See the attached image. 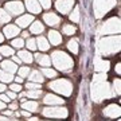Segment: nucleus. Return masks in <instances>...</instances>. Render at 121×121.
I'll return each instance as SVG.
<instances>
[{
  "instance_id": "1",
  "label": "nucleus",
  "mask_w": 121,
  "mask_h": 121,
  "mask_svg": "<svg viewBox=\"0 0 121 121\" xmlns=\"http://www.w3.org/2000/svg\"><path fill=\"white\" fill-rule=\"evenodd\" d=\"M99 54L102 55H112L120 51V36L113 35V36H105L99 40L98 43Z\"/></svg>"
},
{
  "instance_id": "2",
  "label": "nucleus",
  "mask_w": 121,
  "mask_h": 121,
  "mask_svg": "<svg viewBox=\"0 0 121 121\" xmlns=\"http://www.w3.org/2000/svg\"><path fill=\"white\" fill-rule=\"evenodd\" d=\"M50 59H51L52 65L55 66L58 70H60V71H70V70L73 69V66H74L73 58L69 56L66 52L59 51V50L52 52Z\"/></svg>"
},
{
  "instance_id": "3",
  "label": "nucleus",
  "mask_w": 121,
  "mask_h": 121,
  "mask_svg": "<svg viewBox=\"0 0 121 121\" xmlns=\"http://www.w3.org/2000/svg\"><path fill=\"white\" fill-rule=\"evenodd\" d=\"M113 93L110 90V87L106 82H98L95 86H93V90H91V97L95 102H99L105 98H109L112 97Z\"/></svg>"
},
{
  "instance_id": "4",
  "label": "nucleus",
  "mask_w": 121,
  "mask_h": 121,
  "mask_svg": "<svg viewBox=\"0 0 121 121\" xmlns=\"http://www.w3.org/2000/svg\"><path fill=\"white\" fill-rule=\"evenodd\" d=\"M48 87L51 90L56 91L62 95H70L73 93V83L67 79H55L48 83Z\"/></svg>"
},
{
  "instance_id": "5",
  "label": "nucleus",
  "mask_w": 121,
  "mask_h": 121,
  "mask_svg": "<svg viewBox=\"0 0 121 121\" xmlns=\"http://www.w3.org/2000/svg\"><path fill=\"white\" fill-rule=\"evenodd\" d=\"M116 5V0H94L93 8H94V15L97 19L102 17L106 12Z\"/></svg>"
},
{
  "instance_id": "6",
  "label": "nucleus",
  "mask_w": 121,
  "mask_h": 121,
  "mask_svg": "<svg viewBox=\"0 0 121 121\" xmlns=\"http://www.w3.org/2000/svg\"><path fill=\"white\" fill-rule=\"evenodd\" d=\"M120 32V19L118 17H110L105 23L101 24L99 34L109 35V34H118Z\"/></svg>"
},
{
  "instance_id": "7",
  "label": "nucleus",
  "mask_w": 121,
  "mask_h": 121,
  "mask_svg": "<svg viewBox=\"0 0 121 121\" xmlns=\"http://www.w3.org/2000/svg\"><path fill=\"white\" fill-rule=\"evenodd\" d=\"M42 114L44 117H51V118H66L69 116V112H67L66 108L51 106V108H44L42 110Z\"/></svg>"
},
{
  "instance_id": "8",
  "label": "nucleus",
  "mask_w": 121,
  "mask_h": 121,
  "mask_svg": "<svg viewBox=\"0 0 121 121\" xmlns=\"http://www.w3.org/2000/svg\"><path fill=\"white\" fill-rule=\"evenodd\" d=\"M5 9H7L8 13H11V15H19V13H23L24 5H23L20 1H9V3L5 4Z\"/></svg>"
},
{
  "instance_id": "9",
  "label": "nucleus",
  "mask_w": 121,
  "mask_h": 121,
  "mask_svg": "<svg viewBox=\"0 0 121 121\" xmlns=\"http://www.w3.org/2000/svg\"><path fill=\"white\" fill-rule=\"evenodd\" d=\"M74 0H56L55 7L60 13H69L70 9L73 8Z\"/></svg>"
},
{
  "instance_id": "10",
  "label": "nucleus",
  "mask_w": 121,
  "mask_h": 121,
  "mask_svg": "<svg viewBox=\"0 0 121 121\" xmlns=\"http://www.w3.org/2000/svg\"><path fill=\"white\" fill-rule=\"evenodd\" d=\"M43 20L46 24H48L50 27H56L60 23V17L54 12H47L43 15Z\"/></svg>"
},
{
  "instance_id": "11",
  "label": "nucleus",
  "mask_w": 121,
  "mask_h": 121,
  "mask_svg": "<svg viewBox=\"0 0 121 121\" xmlns=\"http://www.w3.org/2000/svg\"><path fill=\"white\" fill-rule=\"evenodd\" d=\"M120 106L116 104H110L108 105L106 108L104 109V114L106 117H112V118H116V117L120 116Z\"/></svg>"
},
{
  "instance_id": "12",
  "label": "nucleus",
  "mask_w": 121,
  "mask_h": 121,
  "mask_svg": "<svg viewBox=\"0 0 121 121\" xmlns=\"http://www.w3.org/2000/svg\"><path fill=\"white\" fill-rule=\"evenodd\" d=\"M32 22H34L32 15H22V16H19L16 19V24H17L19 28H20V27H22V28H26V27H28Z\"/></svg>"
},
{
  "instance_id": "13",
  "label": "nucleus",
  "mask_w": 121,
  "mask_h": 121,
  "mask_svg": "<svg viewBox=\"0 0 121 121\" xmlns=\"http://www.w3.org/2000/svg\"><path fill=\"white\" fill-rule=\"evenodd\" d=\"M43 102L47 105H63L65 104V99H62L60 97L54 95V94H46Z\"/></svg>"
},
{
  "instance_id": "14",
  "label": "nucleus",
  "mask_w": 121,
  "mask_h": 121,
  "mask_svg": "<svg viewBox=\"0 0 121 121\" xmlns=\"http://www.w3.org/2000/svg\"><path fill=\"white\" fill-rule=\"evenodd\" d=\"M24 3H26L27 9H28L31 13H39L40 12V9H42L40 4L38 3V0H26Z\"/></svg>"
},
{
  "instance_id": "15",
  "label": "nucleus",
  "mask_w": 121,
  "mask_h": 121,
  "mask_svg": "<svg viewBox=\"0 0 121 121\" xmlns=\"http://www.w3.org/2000/svg\"><path fill=\"white\" fill-rule=\"evenodd\" d=\"M0 67H1V70H4V71L11 73V74H13L17 70L16 63H13L12 60H3V62H1V65H0Z\"/></svg>"
},
{
  "instance_id": "16",
  "label": "nucleus",
  "mask_w": 121,
  "mask_h": 121,
  "mask_svg": "<svg viewBox=\"0 0 121 121\" xmlns=\"http://www.w3.org/2000/svg\"><path fill=\"white\" fill-rule=\"evenodd\" d=\"M28 77H30V82L42 83V82L44 81L43 74L40 73L39 70H32V71H30V74H28Z\"/></svg>"
},
{
  "instance_id": "17",
  "label": "nucleus",
  "mask_w": 121,
  "mask_h": 121,
  "mask_svg": "<svg viewBox=\"0 0 121 121\" xmlns=\"http://www.w3.org/2000/svg\"><path fill=\"white\" fill-rule=\"evenodd\" d=\"M35 60L38 62L40 66H44V67H48L51 65V59L48 55H44V54H35Z\"/></svg>"
},
{
  "instance_id": "18",
  "label": "nucleus",
  "mask_w": 121,
  "mask_h": 121,
  "mask_svg": "<svg viewBox=\"0 0 121 121\" xmlns=\"http://www.w3.org/2000/svg\"><path fill=\"white\" fill-rule=\"evenodd\" d=\"M48 40L51 42V44H54V46H58V44L62 43V35H60L58 31L51 30L50 32H48Z\"/></svg>"
},
{
  "instance_id": "19",
  "label": "nucleus",
  "mask_w": 121,
  "mask_h": 121,
  "mask_svg": "<svg viewBox=\"0 0 121 121\" xmlns=\"http://www.w3.org/2000/svg\"><path fill=\"white\" fill-rule=\"evenodd\" d=\"M17 34H19V27L16 24H8L4 27V35L7 38H13Z\"/></svg>"
},
{
  "instance_id": "20",
  "label": "nucleus",
  "mask_w": 121,
  "mask_h": 121,
  "mask_svg": "<svg viewBox=\"0 0 121 121\" xmlns=\"http://www.w3.org/2000/svg\"><path fill=\"white\" fill-rule=\"evenodd\" d=\"M22 108L24 109V110H27V112H38V108L39 105L36 101H23L22 102Z\"/></svg>"
},
{
  "instance_id": "21",
  "label": "nucleus",
  "mask_w": 121,
  "mask_h": 121,
  "mask_svg": "<svg viewBox=\"0 0 121 121\" xmlns=\"http://www.w3.org/2000/svg\"><path fill=\"white\" fill-rule=\"evenodd\" d=\"M36 40V47L40 48V51H47L48 48H50V44H48L47 39L43 38V36H39L38 39H35Z\"/></svg>"
},
{
  "instance_id": "22",
  "label": "nucleus",
  "mask_w": 121,
  "mask_h": 121,
  "mask_svg": "<svg viewBox=\"0 0 121 121\" xmlns=\"http://www.w3.org/2000/svg\"><path fill=\"white\" fill-rule=\"evenodd\" d=\"M17 56H19V59L24 62V63H31L32 62V55L30 54V51H26V50H20V51L17 52Z\"/></svg>"
},
{
  "instance_id": "23",
  "label": "nucleus",
  "mask_w": 121,
  "mask_h": 121,
  "mask_svg": "<svg viewBox=\"0 0 121 121\" xmlns=\"http://www.w3.org/2000/svg\"><path fill=\"white\" fill-rule=\"evenodd\" d=\"M109 69V62L108 60H101V59H97L95 62V70L97 71H101V73H106Z\"/></svg>"
},
{
  "instance_id": "24",
  "label": "nucleus",
  "mask_w": 121,
  "mask_h": 121,
  "mask_svg": "<svg viewBox=\"0 0 121 121\" xmlns=\"http://www.w3.org/2000/svg\"><path fill=\"white\" fill-rule=\"evenodd\" d=\"M43 30H44V27H43V24H42L40 22H34L32 24H31V27H30V32L31 34H42Z\"/></svg>"
},
{
  "instance_id": "25",
  "label": "nucleus",
  "mask_w": 121,
  "mask_h": 121,
  "mask_svg": "<svg viewBox=\"0 0 121 121\" xmlns=\"http://www.w3.org/2000/svg\"><path fill=\"white\" fill-rule=\"evenodd\" d=\"M13 79V75L11 73H7V71H4V70L0 69V81L3 83H7V82H12Z\"/></svg>"
},
{
  "instance_id": "26",
  "label": "nucleus",
  "mask_w": 121,
  "mask_h": 121,
  "mask_svg": "<svg viewBox=\"0 0 121 121\" xmlns=\"http://www.w3.org/2000/svg\"><path fill=\"white\" fill-rule=\"evenodd\" d=\"M67 48H69L73 54H78L79 47H78V40L77 39H70L69 43H67Z\"/></svg>"
},
{
  "instance_id": "27",
  "label": "nucleus",
  "mask_w": 121,
  "mask_h": 121,
  "mask_svg": "<svg viewBox=\"0 0 121 121\" xmlns=\"http://www.w3.org/2000/svg\"><path fill=\"white\" fill-rule=\"evenodd\" d=\"M0 55L3 56H12L13 55V48L9 46H1L0 47Z\"/></svg>"
},
{
  "instance_id": "28",
  "label": "nucleus",
  "mask_w": 121,
  "mask_h": 121,
  "mask_svg": "<svg viewBox=\"0 0 121 121\" xmlns=\"http://www.w3.org/2000/svg\"><path fill=\"white\" fill-rule=\"evenodd\" d=\"M42 74H43V77H46V78H55L56 77V71L50 69V67H43V69H42Z\"/></svg>"
},
{
  "instance_id": "29",
  "label": "nucleus",
  "mask_w": 121,
  "mask_h": 121,
  "mask_svg": "<svg viewBox=\"0 0 121 121\" xmlns=\"http://www.w3.org/2000/svg\"><path fill=\"white\" fill-rule=\"evenodd\" d=\"M9 19H11V15H8L7 11H4V9H0V24L8 23Z\"/></svg>"
},
{
  "instance_id": "30",
  "label": "nucleus",
  "mask_w": 121,
  "mask_h": 121,
  "mask_svg": "<svg viewBox=\"0 0 121 121\" xmlns=\"http://www.w3.org/2000/svg\"><path fill=\"white\" fill-rule=\"evenodd\" d=\"M26 95L28 97V98H32V99L39 98V97L42 95V90H40V89H36V90H28L26 93Z\"/></svg>"
},
{
  "instance_id": "31",
  "label": "nucleus",
  "mask_w": 121,
  "mask_h": 121,
  "mask_svg": "<svg viewBox=\"0 0 121 121\" xmlns=\"http://www.w3.org/2000/svg\"><path fill=\"white\" fill-rule=\"evenodd\" d=\"M62 31H63L65 35H73V34H75V27L73 24H65Z\"/></svg>"
},
{
  "instance_id": "32",
  "label": "nucleus",
  "mask_w": 121,
  "mask_h": 121,
  "mask_svg": "<svg viewBox=\"0 0 121 121\" xmlns=\"http://www.w3.org/2000/svg\"><path fill=\"white\" fill-rule=\"evenodd\" d=\"M17 74H19V77L20 78H27L28 77V74H30V67H27V66H23V67H19V71H17Z\"/></svg>"
},
{
  "instance_id": "33",
  "label": "nucleus",
  "mask_w": 121,
  "mask_h": 121,
  "mask_svg": "<svg viewBox=\"0 0 121 121\" xmlns=\"http://www.w3.org/2000/svg\"><path fill=\"white\" fill-rule=\"evenodd\" d=\"M70 20H71V22H74V23L79 22V8H78V7H75V8H74V11L70 13Z\"/></svg>"
},
{
  "instance_id": "34",
  "label": "nucleus",
  "mask_w": 121,
  "mask_h": 121,
  "mask_svg": "<svg viewBox=\"0 0 121 121\" xmlns=\"http://www.w3.org/2000/svg\"><path fill=\"white\" fill-rule=\"evenodd\" d=\"M27 48L28 50H36V40L35 39H27V43H26Z\"/></svg>"
},
{
  "instance_id": "35",
  "label": "nucleus",
  "mask_w": 121,
  "mask_h": 121,
  "mask_svg": "<svg viewBox=\"0 0 121 121\" xmlns=\"http://www.w3.org/2000/svg\"><path fill=\"white\" fill-rule=\"evenodd\" d=\"M12 46H13L15 48H22L23 46H24V42H23V39H22V38L13 39V40H12Z\"/></svg>"
},
{
  "instance_id": "36",
  "label": "nucleus",
  "mask_w": 121,
  "mask_h": 121,
  "mask_svg": "<svg viewBox=\"0 0 121 121\" xmlns=\"http://www.w3.org/2000/svg\"><path fill=\"white\" fill-rule=\"evenodd\" d=\"M26 87L28 89V90H36V89H40V85L39 83H35V82H28L26 83Z\"/></svg>"
},
{
  "instance_id": "37",
  "label": "nucleus",
  "mask_w": 121,
  "mask_h": 121,
  "mask_svg": "<svg viewBox=\"0 0 121 121\" xmlns=\"http://www.w3.org/2000/svg\"><path fill=\"white\" fill-rule=\"evenodd\" d=\"M38 3L40 4V7H42V8L48 9L50 7H51V0H38Z\"/></svg>"
},
{
  "instance_id": "38",
  "label": "nucleus",
  "mask_w": 121,
  "mask_h": 121,
  "mask_svg": "<svg viewBox=\"0 0 121 121\" xmlns=\"http://www.w3.org/2000/svg\"><path fill=\"white\" fill-rule=\"evenodd\" d=\"M113 91H114L117 95L120 94V79H118V78L113 81Z\"/></svg>"
},
{
  "instance_id": "39",
  "label": "nucleus",
  "mask_w": 121,
  "mask_h": 121,
  "mask_svg": "<svg viewBox=\"0 0 121 121\" xmlns=\"http://www.w3.org/2000/svg\"><path fill=\"white\" fill-rule=\"evenodd\" d=\"M9 89H11V91H13V93H17V91L22 90V86H20V83H11Z\"/></svg>"
},
{
  "instance_id": "40",
  "label": "nucleus",
  "mask_w": 121,
  "mask_h": 121,
  "mask_svg": "<svg viewBox=\"0 0 121 121\" xmlns=\"http://www.w3.org/2000/svg\"><path fill=\"white\" fill-rule=\"evenodd\" d=\"M104 79H106V75H105V73L97 74V75L94 77V81H95V82H104Z\"/></svg>"
},
{
  "instance_id": "41",
  "label": "nucleus",
  "mask_w": 121,
  "mask_h": 121,
  "mask_svg": "<svg viewBox=\"0 0 121 121\" xmlns=\"http://www.w3.org/2000/svg\"><path fill=\"white\" fill-rule=\"evenodd\" d=\"M0 101H3V102H9L11 99L7 97V94H3V93H1V94H0Z\"/></svg>"
},
{
  "instance_id": "42",
  "label": "nucleus",
  "mask_w": 121,
  "mask_h": 121,
  "mask_svg": "<svg viewBox=\"0 0 121 121\" xmlns=\"http://www.w3.org/2000/svg\"><path fill=\"white\" fill-rule=\"evenodd\" d=\"M7 97H8L9 99H15L16 98V93H13V91H7Z\"/></svg>"
},
{
  "instance_id": "43",
  "label": "nucleus",
  "mask_w": 121,
  "mask_h": 121,
  "mask_svg": "<svg viewBox=\"0 0 121 121\" xmlns=\"http://www.w3.org/2000/svg\"><path fill=\"white\" fill-rule=\"evenodd\" d=\"M17 109V104L16 102H12V104L9 105V110H16Z\"/></svg>"
},
{
  "instance_id": "44",
  "label": "nucleus",
  "mask_w": 121,
  "mask_h": 121,
  "mask_svg": "<svg viewBox=\"0 0 121 121\" xmlns=\"http://www.w3.org/2000/svg\"><path fill=\"white\" fill-rule=\"evenodd\" d=\"M20 116L27 117V118H28V117H30V112H27V110H22V112H20Z\"/></svg>"
},
{
  "instance_id": "45",
  "label": "nucleus",
  "mask_w": 121,
  "mask_h": 121,
  "mask_svg": "<svg viewBox=\"0 0 121 121\" xmlns=\"http://www.w3.org/2000/svg\"><path fill=\"white\" fill-rule=\"evenodd\" d=\"M12 62L13 63H20L22 60L19 59V56H12Z\"/></svg>"
},
{
  "instance_id": "46",
  "label": "nucleus",
  "mask_w": 121,
  "mask_h": 121,
  "mask_svg": "<svg viewBox=\"0 0 121 121\" xmlns=\"http://www.w3.org/2000/svg\"><path fill=\"white\" fill-rule=\"evenodd\" d=\"M5 89H7V87H5L4 83H0V94H1V93H3V91H4Z\"/></svg>"
},
{
  "instance_id": "47",
  "label": "nucleus",
  "mask_w": 121,
  "mask_h": 121,
  "mask_svg": "<svg viewBox=\"0 0 121 121\" xmlns=\"http://www.w3.org/2000/svg\"><path fill=\"white\" fill-rule=\"evenodd\" d=\"M120 67H121V65H120V63H117V65H116V73H117V74H120V73H121Z\"/></svg>"
},
{
  "instance_id": "48",
  "label": "nucleus",
  "mask_w": 121,
  "mask_h": 121,
  "mask_svg": "<svg viewBox=\"0 0 121 121\" xmlns=\"http://www.w3.org/2000/svg\"><path fill=\"white\" fill-rule=\"evenodd\" d=\"M4 116H12V110H4Z\"/></svg>"
},
{
  "instance_id": "49",
  "label": "nucleus",
  "mask_w": 121,
  "mask_h": 121,
  "mask_svg": "<svg viewBox=\"0 0 121 121\" xmlns=\"http://www.w3.org/2000/svg\"><path fill=\"white\" fill-rule=\"evenodd\" d=\"M15 81H16V83H22V82H23V78L17 77V78H15Z\"/></svg>"
},
{
  "instance_id": "50",
  "label": "nucleus",
  "mask_w": 121,
  "mask_h": 121,
  "mask_svg": "<svg viewBox=\"0 0 121 121\" xmlns=\"http://www.w3.org/2000/svg\"><path fill=\"white\" fill-rule=\"evenodd\" d=\"M27 121H39V120H38V117H28Z\"/></svg>"
},
{
  "instance_id": "51",
  "label": "nucleus",
  "mask_w": 121,
  "mask_h": 121,
  "mask_svg": "<svg viewBox=\"0 0 121 121\" xmlns=\"http://www.w3.org/2000/svg\"><path fill=\"white\" fill-rule=\"evenodd\" d=\"M4 108H5V102L0 101V110H1V109H4Z\"/></svg>"
},
{
  "instance_id": "52",
  "label": "nucleus",
  "mask_w": 121,
  "mask_h": 121,
  "mask_svg": "<svg viewBox=\"0 0 121 121\" xmlns=\"http://www.w3.org/2000/svg\"><path fill=\"white\" fill-rule=\"evenodd\" d=\"M0 121H8V118L5 116H0Z\"/></svg>"
},
{
  "instance_id": "53",
  "label": "nucleus",
  "mask_w": 121,
  "mask_h": 121,
  "mask_svg": "<svg viewBox=\"0 0 121 121\" xmlns=\"http://www.w3.org/2000/svg\"><path fill=\"white\" fill-rule=\"evenodd\" d=\"M28 35H30V34H28V32H26V31H24V32H23V34H22V36H23V38H28Z\"/></svg>"
},
{
  "instance_id": "54",
  "label": "nucleus",
  "mask_w": 121,
  "mask_h": 121,
  "mask_svg": "<svg viewBox=\"0 0 121 121\" xmlns=\"http://www.w3.org/2000/svg\"><path fill=\"white\" fill-rule=\"evenodd\" d=\"M3 40H4V35H1V34H0V43H1Z\"/></svg>"
},
{
  "instance_id": "55",
  "label": "nucleus",
  "mask_w": 121,
  "mask_h": 121,
  "mask_svg": "<svg viewBox=\"0 0 121 121\" xmlns=\"http://www.w3.org/2000/svg\"><path fill=\"white\" fill-rule=\"evenodd\" d=\"M0 59H1V55H0Z\"/></svg>"
}]
</instances>
